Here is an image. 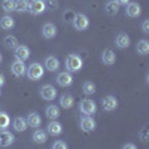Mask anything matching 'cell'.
<instances>
[{
  "instance_id": "6da1fadb",
  "label": "cell",
  "mask_w": 149,
  "mask_h": 149,
  "mask_svg": "<svg viewBox=\"0 0 149 149\" xmlns=\"http://www.w3.org/2000/svg\"><path fill=\"white\" fill-rule=\"evenodd\" d=\"M84 66V61L78 54H70L66 58V69L67 72H79Z\"/></svg>"
},
{
  "instance_id": "7a4b0ae2",
  "label": "cell",
  "mask_w": 149,
  "mask_h": 149,
  "mask_svg": "<svg viewBox=\"0 0 149 149\" xmlns=\"http://www.w3.org/2000/svg\"><path fill=\"white\" fill-rule=\"evenodd\" d=\"M26 73H27V76H29L30 81H39V79L43 76L45 70H43L42 64H39V63H31V64L27 67Z\"/></svg>"
},
{
  "instance_id": "3957f363",
  "label": "cell",
  "mask_w": 149,
  "mask_h": 149,
  "mask_svg": "<svg viewBox=\"0 0 149 149\" xmlns=\"http://www.w3.org/2000/svg\"><path fill=\"white\" fill-rule=\"evenodd\" d=\"M72 24H73L74 30L84 31V30L88 29L90 21H88V18H86V15H84V14H74V17L72 19Z\"/></svg>"
},
{
  "instance_id": "277c9868",
  "label": "cell",
  "mask_w": 149,
  "mask_h": 149,
  "mask_svg": "<svg viewBox=\"0 0 149 149\" xmlns=\"http://www.w3.org/2000/svg\"><path fill=\"white\" fill-rule=\"evenodd\" d=\"M79 110H81V113L84 115H94L95 113V110H97V104L94 100H90V98H84V100H81L79 103Z\"/></svg>"
},
{
  "instance_id": "5b68a950",
  "label": "cell",
  "mask_w": 149,
  "mask_h": 149,
  "mask_svg": "<svg viewBox=\"0 0 149 149\" xmlns=\"http://www.w3.org/2000/svg\"><path fill=\"white\" fill-rule=\"evenodd\" d=\"M46 9V5L43 0H31V2L29 3V10H30V14L33 15H40L43 14Z\"/></svg>"
},
{
  "instance_id": "8992f818",
  "label": "cell",
  "mask_w": 149,
  "mask_h": 149,
  "mask_svg": "<svg viewBox=\"0 0 149 149\" xmlns=\"http://www.w3.org/2000/svg\"><path fill=\"white\" fill-rule=\"evenodd\" d=\"M40 95H42L43 100L51 102V100H54V98L57 97V90L54 88L52 85L46 84V85H43L42 88H40Z\"/></svg>"
},
{
  "instance_id": "52a82bcc",
  "label": "cell",
  "mask_w": 149,
  "mask_h": 149,
  "mask_svg": "<svg viewBox=\"0 0 149 149\" xmlns=\"http://www.w3.org/2000/svg\"><path fill=\"white\" fill-rule=\"evenodd\" d=\"M10 70H12V73H14L15 76L21 78V76H24V74H26L27 67H26V64H24L22 60H15L14 63L10 64Z\"/></svg>"
},
{
  "instance_id": "ba28073f",
  "label": "cell",
  "mask_w": 149,
  "mask_h": 149,
  "mask_svg": "<svg viewBox=\"0 0 149 149\" xmlns=\"http://www.w3.org/2000/svg\"><path fill=\"white\" fill-rule=\"evenodd\" d=\"M57 84L60 86H70L73 84V76L70 72H61L57 76Z\"/></svg>"
},
{
  "instance_id": "9c48e42d",
  "label": "cell",
  "mask_w": 149,
  "mask_h": 149,
  "mask_svg": "<svg viewBox=\"0 0 149 149\" xmlns=\"http://www.w3.org/2000/svg\"><path fill=\"white\" fill-rule=\"evenodd\" d=\"M14 142H15V136L8 130H2V133H0V146L6 148V146H10Z\"/></svg>"
},
{
  "instance_id": "30bf717a",
  "label": "cell",
  "mask_w": 149,
  "mask_h": 149,
  "mask_svg": "<svg viewBox=\"0 0 149 149\" xmlns=\"http://www.w3.org/2000/svg\"><path fill=\"white\" fill-rule=\"evenodd\" d=\"M102 104H103V109L107 110V112H112L118 107V100L113 97V95H106L103 100H102Z\"/></svg>"
},
{
  "instance_id": "8fae6325",
  "label": "cell",
  "mask_w": 149,
  "mask_h": 149,
  "mask_svg": "<svg viewBox=\"0 0 149 149\" xmlns=\"http://www.w3.org/2000/svg\"><path fill=\"white\" fill-rule=\"evenodd\" d=\"M46 133L51 134V136H60L61 133H63V124L57 122L55 119L51 121L48 124V127H46Z\"/></svg>"
},
{
  "instance_id": "7c38bea8",
  "label": "cell",
  "mask_w": 149,
  "mask_h": 149,
  "mask_svg": "<svg viewBox=\"0 0 149 149\" xmlns=\"http://www.w3.org/2000/svg\"><path fill=\"white\" fill-rule=\"evenodd\" d=\"M125 12H127V15H128V17L136 18V17H139V15L142 14V8H140L139 3H136V2H128V3H127V9H125Z\"/></svg>"
},
{
  "instance_id": "4fadbf2b",
  "label": "cell",
  "mask_w": 149,
  "mask_h": 149,
  "mask_svg": "<svg viewBox=\"0 0 149 149\" xmlns=\"http://www.w3.org/2000/svg\"><path fill=\"white\" fill-rule=\"evenodd\" d=\"M81 128L84 131H93V130H95V121L90 115L82 116L81 118Z\"/></svg>"
},
{
  "instance_id": "5bb4252c",
  "label": "cell",
  "mask_w": 149,
  "mask_h": 149,
  "mask_svg": "<svg viewBox=\"0 0 149 149\" xmlns=\"http://www.w3.org/2000/svg\"><path fill=\"white\" fill-rule=\"evenodd\" d=\"M42 34H43L45 39H54L55 34H57V27L52 22H46L42 27Z\"/></svg>"
},
{
  "instance_id": "9a60e30c",
  "label": "cell",
  "mask_w": 149,
  "mask_h": 149,
  "mask_svg": "<svg viewBox=\"0 0 149 149\" xmlns=\"http://www.w3.org/2000/svg\"><path fill=\"white\" fill-rule=\"evenodd\" d=\"M27 125L33 127V128H39L42 125V116L36 112H31V113L27 116Z\"/></svg>"
},
{
  "instance_id": "2e32d148",
  "label": "cell",
  "mask_w": 149,
  "mask_h": 149,
  "mask_svg": "<svg viewBox=\"0 0 149 149\" xmlns=\"http://www.w3.org/2000/svg\"><path fill=\"white\" fill-rule=\"evenodd\" d=\"M15 57H17V60L26 61V60L30 57V49H29L26 45H18V46L15 48Z\"/></svg>"
},
{
  "instance_id": "e0dca14e",
  "label": "cell",
  "mask_w": 149,
  "mask_h": 149,
  "mask_svg": "<svg viewBox=\"0 0 149 149\" xmlns=\"http://www.w3.org/2000/svg\"><path fill=\"white\" fill-rule=\"evenodd\" d=\"M102 61H103L106 66L113 64L115 61H116V55H115V52L112 51V49H104V51L102 52Z\"/></svg>"
},
{
  "instance_id": "ac0fdd59",
  "label": "cell",
  "mask_w": 149,
  "mask_h": 149,
  "mask_svg": "<svg viewBox=\"0 0 149 149\" xmlns=\"http://www.w3.org/2000/svg\"><path fill=\"white\" fill-rule=\"evenodd\" d=\"M130 37H128V34H125V33H119L118 36H116V39H115V43H116V46L118 48H121V49H124V48H128L130 46Z\"/></svg>"
},
{
  "instance_id": "d6986e66",
  "label": "cell",
  "mask_w": 149,
  "mask_h": 149,
  "mask_svg": "<svg viewBox=\"0 0 149 149\" xmlns=\"http://www.w3.org/2000/svg\"><path fill=\"white\" fill-rule=\"evenodd\" d=\"M45 67L49 70V72H57L58 70V67H60V61H58V58L57 57H46V60H45Z\"/></svg>"
},
{
  "instance_id": "ffe728a7",
  "label": "cell",
  "mask_w": 149,
  "mask_h": 149,
  "mask_svg": "<svg viewBox=\"0 0 149 149\" xmlns=\"http://www.w3.org/2000/svg\"><path fill=\"white\" fill-rule=\"evenodd\" d=\"M104 10H106V14L107 15H116L118 12H119V3L116 2V0H110V2L106 3L104 6Z\"/></svg>"
},
{
  "instance_id": "44dd1931",
  "label": "cell",
  "mask_w": 149,
  "mask_h": 149,
  "mask_svg": "<svg viewBox=\"0 0 149 149\" xmlns=\"http://www.w3.org/2000/svg\"><path fill=\"white\" fill-rule=\"evenodd\" d=\"M12 125H14L15 131L22 133V131L27 130V119H24V118H21V116H17L14 121H12Z\"/></svg>"
},
{
  "instance_id": "7402d4cb",
  "label": "cell",
  "mask_w": 149,
  "mask_h": 149,
  "mask_svg": "<svg viewBox=\"0 0 149 149\" xmlns=\"http://www.w3.org/2000/svg\"><path fill=\"white\" fill-rule=\"evenodd\" d=\"M14 26H15V19L10 15H5V17H2V19H0V27H2L3 30H12Z\"/></svg>"
},
{
  "instance_id": "603a6c76",
  "label": "cell",
  "mask_w": 149,
  "mask_h": 149,
  "mask_svg": "<svg viewBox=\"0 0 149 149\" xmlns=\"http://www.w3.org/2000/svg\"><path fill=\"white\" fill-rule=\"evenodd\" d=\"M60 104L63 106L64 109H70V107L74 104V98H73V95H70V94L61 95V97H60Z\"/></svg>"
},
{
  "instance_id": "cb8c5ba5",
  "label": "cell",
  "mask_w": 149,
  "mask_h": 149,
  "mask_svg": "<svg viewBox=\"0 0 149 149\" xmlns=\"http://www.w3.org/2000/svg\"><path fill=\"white\" fill-rule=\"evenodd\" d=\"M136 51H137V54L140 55H148L149 54V42L148 40H139L137 42V46H136Z\"/></svg>"
},
{
  "instance_id": "d4e9b609",
  "label": "cell",
  "mask_w": 149,
  "mask_h": 149,
  "mask_svg": "<svg viewBox=\"0 0 149 149\" xmlns=\"http://www.w3.org/2000/svg\"><path fill=\"white\" fill-rule=\"evenodd\" d=\"M46 139H48V133L43 131V130H39V128H37V130L33 133V140H34L36 143H45Z\"/></svg>"
},
{
  "instance_id": "484cf974",
  "label": "cell",
  "mask_w": 149,
  "mask_h": 149,
  "mask_svg": "<svg viewBox=\"0 0 149 149\" xmlns=\"http://www.w3.org/2000/svg\"><path fill=\"white\" fill-rule=\"evenodd\" d=\"M45 113L49 119H57L60 116V109L55 106V104H51V106H48L46 110H45Z\"/></svg>"
},
{
  "instance_id": "4316f807",
  "label": "cell",
  "mask_w": 149,
  "mask_h": 149,
  "mask_svg": "<svg viewBox=\"0 0 149 149\" xmlns=\"http://www.w3.org/2000/svg\"><path fill=\"white\" fill-rule=\"evenodd\" d=\"M10 125V118L6 112H0V131L6 130Z\"/></svg>"
},
{
  "instance_id": "83f0119b",
  "label": "cell",
  "mask_w": 149,
  "mask_h": 149,
  "mask_svg": "<svg viewBox=\"0 0 149 149\" xmlns=\"http://www.w3.org/2000/svg\"><path fill=\"white\" fill-rule=\"evenodd\" d=\"M5 46L9 49H15L18 46V39L15 36H6L5 37Z\"/></svg>"
},
{
  "instance_id": "f1b7e54d",
  "label": "cell",
  "mask_w": 149,
  "mask_h": 149,
  "mask_svg": "<svg viewBox=\"0 0 149 149\" xmlns=\"http://www.w3.org/2000/svg\"><path fill=\"white\" fill-rule=\"evenodd\" d=\"M29 0H15V10L17 12H26L29 10Z\"/></svg>"
},
{
  "instance_id": "f546056e",
  "label": "cell",
  "mask_w": 149,
  "mask_h": 149,
  "mask_svg": "<svg viewBox=\"0 0 149 149\" xmlns=\"http://www.w3.org/2000/svg\"><path fill=\"white\" fill-rule=\"evenodd\" d=\"M82 91H84V94H88V95H91V94H94L95 93V84H93V82H85L84 85H82Z\"/></svg>"
},
{
  "instance_id": "4dcf8cb0",
  "label": "cell",
  "mask_w": 149,
  "mask_h": 149,
  "mask_svg": "<svg viewBox=\"0 0 149 149\" xmlns=\"http://www.w3.org/2000/svg\"><path fill=\"white\" fill-rule=\"evenodd\" d=\"M2 8L5 12H14L15 10V0H3Z\"/></svg>"
},
{
  "instance_id": "1f68e13d",
  "label": "cell",
  "mask_w": 149,
  "mask_h": 149,
  "mask_svg": "<svg viewBox=\"0 0 149 149\" xmlns=\"http://www.w3.org/2000/svg\"><path fill=\"white\" fill-rule=\"evenodd\" d=\"M139 137H140V140L142 142H148L149 140V128H142V131H140V134H139Z\"/></svg>"
},
{
  "instance_id": "d6a6232c",
  "label": "cell",
  "mask_w": 149,
  "mask_h": 149,
  "mask_svg": "<svg viewBox=\"0 0 149 149\" xmlns=\"http://www.w3.org/2000/svg\"><path fill=\"white\" fill-rule=\"evenodd\" d=\"M52 149H67V143L63 140H57L52 143Z\"/></svg>"
},
{
  "instance_id": "836d02e7",
  "label": "cell",
  "mask_w": 149,
  "mask_h": 149,
  "mask_svg": "<svg viewBox=\"0 0 149 149\" xmlns=\"http://www.w3.org/2000/svg\"><path fill=\"white\" fill-rule=\"evenodd\" d=\"M73 17H74V14L72 10H67V12H64V15H63V18L67 21V22H72V19H73Z\"/></svg>"
},
{
  "instance_id": "e575fe53",
  "label": "cell",
  "mask_w": 149,
  "mask_h": 149,
  "mask_svg": "<svg viewBox=\"0 0 149 149\" xmlns=\"http://www.w3.org/2000/svg\"><path fill=\"white\" fill-rule=\"evenodd\" d=\"M142 30H143V33H149V19L143 21V24H142Z\"/></svg>"
},
{
  "instance_id": "d590c367",
  "label": "cell",
  "mask_w": 149,
  "mask_h": 149,
  "mask_svg": "<svg viewBox=\"0 0 149 149\" xmlns=\"http://www.w3.org/2000/svg\"><path fill=\"white\" fill-rule=\"evenodd\" d=\"M124 149H137V146L133 145V143H125V145H122Z\"/></svg>"
},
{
  "instance_id": "8d00e7d4",
  "label": "cell",
  "mask_w": 149,
  "mask_h": 149,
  "mask_svg": "<svg viewBox=\"0 0 149 149\" xmlns=\"http://www.w3.org/2000/svg\"><path fill=\"white\" fill-rule=\"evenodd\" d=\"M5 85V78H3V74L0 73V86H3Z\"/></svg>"
},
{
  "instance_id": "74e56055",
  "label": "cell",
  "mask_w": 149,
  "mask_h": 149,
  "mask_svg": "<svg viewBox=\"0 0 149 149\" xmlns=\"http://www.w3.org/2000/svg\"><path fill=\"white\" fill-rule=\"evenodd\" d=\"M116 2H118L119 5H127V3L130 2V0H116Z\"/></svg>"
},
{
  "instance_id": "f35d334b",
  "label": "cell",
  "mask_w": 149,
  "mask_h": 149,
  "mask_svg": "<svg viewBox=\"0 0 149 149\" xmlns=\"http://www.w3.org/2000/svg\"><path fill=\"white\" fill-rule=\"evenodd\" d=\"M0 63H2V54H0Z\"/></svg>"
}]
</instances>
